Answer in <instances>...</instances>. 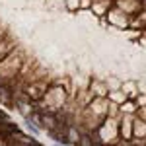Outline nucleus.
Returning <instances> with one entry per match:
<instances>
[{
  "instance_id": "obj_1",
  "label": "nucleus",
  "mask_w": 146,
  "mask_h": 146,
  "mask_svg": "<svg viewBox=\"0 0 146 146\" xmlns=\"http://www.w3.org/2000/svg\"><path fill=\"white\" fill-rule=\"evenodd\" d=\"M25 127H27V131H29L33 136H39V135H41V129L35 125V121L31 119V117H25Z\"/></svg>"
},
{
  "instance_id": "obj_3",
  "label": "nucleus",
  "mask_w": 146,
  "mask_h": 146,
  "mask_svg": "<svg viewBox=\"0 0 146 146\" xmlns=\"http://www.w3.org/2000/svg\"><path fill=\"white\" fill-rule=\"evenodd\" d=\"M94 146H105V144H101V142H94Z\"/></svg>"
},
{
  "instance_id": "obj_4",
  "label": "nucleus",
  "mask_w": 146,
  "mask_h": 146,
  "mask_svg": "<svg viewBox=\"0 0 146 146\" xmlns=\"http://www.w3.org/2000/svg\"><path fill=\"white\" fill-rule=\"evenodd\" d=\"M55 146H62V144H58V142H56V144H55Z\"/></svg>"
},
{
  "instance_id": "obj_2",
  "label": "nucleus",
  "mask_w": 146,
  "mask_h": 146,
  "mask_svg": "<svg viewBox=\"0 0 146 146\" xmlns=\"http://www.w3.org/2000/svg\"><path fill=\"white\" fill-rule=\"evenodd\" d=\"M94 142H96V140H92L88 135H84V136H80V140L76 142V146H94Z\"/></svg>"
}]
</instances>
